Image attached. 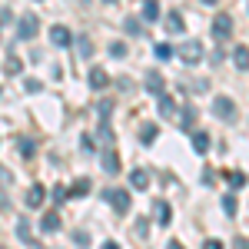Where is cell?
<instances>
[{
	"mask_svg": "<svg viewBox=\"0 0 249 249\" xmlns=\"http://www.w3.org/2000/svg\"><path fill=\"white\" fill-rule=\"evenodd\" d=\"M176 113V103H173V96H160V116H166V120H170V116Z\"/></svg>",
	"mask_w": 249,
	"mask_h": 249,
	"instance_id": "14",
	"label": "cell"
},
{
	"mask_svg": "<svg viewBox=\"0 0 249 249\" xmlns=\"http://www.w3.org/2000/svg\"><path fill=\"white\" fill-rule=\"evenodd\" d=\"M50 40H53L57 47H70V43H73V34H70L67 27H53V30H50Z\"/></svg>",
	"mask_w": 249,
	"mask_h": 249,
	"instance_id": "6",
	"label": "cell"
},
{
	"mask_svg": "<svg viewBox=\"0 0 249 249\" xmlns=\"http://www.w3.org/2000/svg\"><path fill=\"white\" fill-rule=\"evenodd\" d=\"M107 3H113V0H107Z\"/></svg>",
	"mask_w": 249,
	"mask_h": 249,
	"instance_id": "38",
	"label": "cell"
},
{
	"mask_svg": "<svg viewBox=\"0 0 249 249\" xmlns=\"http://www.w3.org/2000/svg\"><path fill=\"white\" fill-rule=\"evenodd\" d=\"M0 249H7V246H0Z\"/></svg>",
	"mask_w": 249,
	"mask_h": 249,
	"instance_id": "39",
	"label": "cell"
},
{
	"mask_svg": "<svg viewBox=\"0 0 249 249\" xmlns=\"http://www.w3.org/2000/svg\"><path fill=\"white\" fill-rule=\"evenodd\" d=\"M37 30H40V20H37V14H23L20 17V23H17V34L23 40H34L37 37Z\"/></svg>",
	"mask_w": 249,
	"mask_h": 249,
	"instance_id": "1",
	"label": "cell"
},
{
	"mask_svg": "<svg viewBox=\"0 0 249 249\" xmlns=\"http://www.w3.org/2000/svg\"><path fill=\"white\" fill-rule=\"evenodd\" d=\"M110 57H126V43H110Z\"/></svg>",
	"mask_w": 249,
	"mask_h": 249,
	"instance_id": "27",
	"label": "cell"
},
{
	"mask_svg": "<svg viewBox=\"0 0 249 249\" xmlns=\"http://www.w3.org/2000/svg\"><path fill=\"white\" fill-rule=\"evenodd\" d=\"M70 193H73V196H87V193H90V179H77V183L70 186Z\"/></svg>",
	"mask_w": 249,
	"mask_h": 249,
	"instance_id": "20",
	"label": "cell"
},
{
	"mask_svg": "<svg viewBox=\"0 0 249 249\" xmlns=\"http://www.w3.org/2000/svg\"><path fill=\"white\" fill-rule=\"evenodd\" d=\"M230 186H232V190L246 186V173H239V170H236V173H230Z\"/></svg>",
	"mask_w": 249,
	"mask_h": 249,
	"instance_id": "24",
	"label": "cell"
},
{
	"mask_svg": "<svg viewBox=\"0 0 249 249\" xmlns=\"http://www.w3.org/2000/svg\"><path fill=\"white\" fill-rule=\"evenodd\" d=\"M193 120H196V110H193V107H186V110H183V120H179V126H183V130H190Z\"/></svg>",
	"mask_w": 249,
	"mask_h": 249,
	"instance_id": "23",
	"label": "cell"
},
{
	"mask_svg": "<svg viewBox=\"0 0 249 249\" xmlns=\"http://www.w3.org/2000/svg\"><path fill=\"white\" fill-rule=\"evenodd\" d=\"M43 196H47L43 186H30V190H27V206H34V210H37L40 203H43Z\"/></svg>",
	"mask_w": 249,
	"mask_h": 249,
	"instance_id": "10",
	"label": "cell"
},
{
	"mask_svg": "<svg viewBox=\"0 0 249 249\" xmlns=\"http://www.w3.org/2000/svg\"><path fill=\"white\" fill-rule=\"evenodd\" d=\"M166 30H170V34H179V30H183V17H179L176 10L166 14Z\"/></svg>",
	"mask_w": 249,
	"mask_h": 249,
	"instance_id": "17",
	"label": "cell"
},
{
	"mask_svg": "<svg viewBox=\"0 0 249 249\" xmlns=\"http://www.w3.org/2000/svg\"><path fill=\"white\" fill-rule=\"evenodd\" d=\"M146 90L156 93V96H163V77H160V73H150V77H146Z\"/></svg>",
	"mask_w": 249,
	"mask_h": 249,
	"instance_id": "15",
	"label": "cell"
},
{
	"mask_svg": "<svg viewBox=\"0 0 249 249\" xmlns=\"http://www.w3.org/2000/svg\"><path fill=\"white\" fill-rule=\"evenodd\" d=\"M27 90H30V93H37V90H40V80L30 77V80H27Z\"/></svg>",
	"mask_w": 249,
	"mask_h": 249,
	"instance_id": "32",
	"label": "cell"
},
{
	"mask_svg": "<svg viewBox=\"0 0 249 249\" xmlns=\"http://www.w3.org/2000/svg\"><path fill=\"white\" fill-rule=\"evenodd\" d=\"M179 57L186 60V63H199V60H203V43H199V40H186V43L179 47Z\"/></svg>",
	"mask_w": 249,
	"mask_h": 249,
	"instance_id": "4",
	"label": "cell"
},
{
	"mask_svg": "<svg viewBox=\"0 0 249 249\" xmlns=\"http://www.w3.org/2000/svg\"><path fill=\"white\" fill-rule=\"evenodd\" d=\"M203 3H210V7H216V3H219V0H203Z\"/></svg>",
	"mask_w": 249,
	"mask_h": 249,
	"instance_id": "35",
	"label": "cell"
},
{
	"mask_svg": "<svg viewBox=\"0 0 249 249\" xmlns=\"http://www.w3.org/2000/svg\"><path fill=\"white\" fill-rule=\"evenodd\" d=\"M213 113L219 116V120H236V103H232L230 96H216L213 100Z\"/></svg>",
	"mask_w": 249,
	"mask_h": 249,
	"instance_id": "3",
	"label": "cell"
},
{
	"mask_svg": "<svg viewBox=\"0 0 249 249\" xmlns=\"http://www.w3.org/2000/svg\"><path fill=\"white\" fill-rule=\"evenodd\" d=\"M3 70H7V73H20V60H17V57H10L7 63H3Z\"/></svg>",
	"mask_w": 249,
	"mask_h": 249,
	"instance_id": "28",
	"label": "cell"
},
{
	"mask_svg": "<svg viewBox=\"0 0 249 249\" xmlns=\"http://www.w3.org/2000/svg\"><path fill=\"white\" fill-rule=\"evenodd\" d=\"M213 37L216 40H230L232 37V14H219L213 20Z\"/></svg>",
	"mask_w": 249,
	"mask_h": 249,
	"instance_id": "2",
	"label": "cell"
},
{
	"mask_svg": "<svg viewBox=\"0 0 249 249\" xmlns=\"http://www.w3.org/2000/svg\"><path fill=\"white\" fill-rule=\"evenodd\" d=\"M130 183H133L136 190H146V186H150V173L146 170H133L130 173Z\"/></svg>",
	"mask_w": 249,
	"mask_h": 249,
	"instance_id": "11",
	"label": "cell"
},
{
	"mask_svg": "<svg viewBox=\"0 0 249 249\" xmlns=\"http://www.w3.org/2000/svg\"><path fill=\"white\" fill-rule=\"evenodd\" d=\"M40 230H43V232H57V230H60V216H57V213H43Z\"/></svg>",
	"mask_w": 249,
	"mask_h": 249,
	"instance_id": "9",
	"label": "cell"
},
{
	"mask_svg": "<svg viewBox=\"0 0 249 249\" xmlns=\"http://www.w3.org/2000/svg\"><path fill=\"white\" fill-rule=\"evenodd\" d=\"M170 249H183V246H179V243H170Z\"/></svg>",
	"mask_w": 249,
	"mask_h": 249,
	"instance_id": "36",
	"label": "cell"
},
{
	"mask_svg": "<svg viewBox=\"0 0 249 249\" xmlns=\"http://www.w3.org/2000/svg\"><path fill=\"white\" fill-rule=\"evenodd\" d=\"M80 50H83V53H80V57H90V50H93V47H90V40H87V37L80 40Z\"/></svg>",
	"mask_w": 249,
	"mask_h": 249,
	"instance_id": "30",
	"label": "cell"
},
{
	"mask_svg": "<svg viewBox=\"0 0 249 249\" xmlns=\"http://www.w3.org/2000/svg\"><path fill=\"white\" fill-rule=\"evenodd\" d=\"M223 210L230 213V216H236V210H239V203H236V196H232V193H226V196H223Z\"/></svg>",
	"mask_w": 249,
	"mask_h": 249,
	"instance_id": "19",
	"label": "cell"
},
{
	"mask_svg": "<svg viewBox=\"0 0 249 249\" xmlns=\"http://www.w3.org/2000/svg\"><path fill=\"white\" fill-rule=\"evenodd\" d=\"M232 249H249V239H232Z\"/></svg>",
	"mask_w": 249,
	"mask_h": 249,
	"instance_id": "33",
	"label": "cell"
},
{
	"mask_svg": "<svg viewBox=\"0 0 249 249\" xmlns=\"http://www.w3.org/2000/svg\"><path fill=\"white\" fill-rule=\"evenodd\" d=\"M232 60H236L239 70H249V47H236L232 50Z\"/></svg>",
	"mask_w": 249,
	"mask_h": 249,
	"instance_id": "12",
	"label": "cell"
},
{
	"mask_svg": "<svg viewBox=\"0 0 249 249\" xmlns=\"http://www.w3.org/2000/svg\"><path fill=\"white\" fill-rule=\"evenodd\" d=\"M103 249H120V246H116V243H107V246H103Z\"/></svg>",
	"mask_w": 249,
	"mask_h": 249,
	"instance_id": "34",
	"label": "cell"
},
{
	"mask_svg": "<svg viewBox=\"0 0 249 249\" xmlns=\"http://www.w3.org/2000/svg\"><path fill=\"white\" fill-rule=\"evenodd\" d=\"M107 199L113 203L116 213H126V210H130V193H126V190H107Z\"/></svg>",
	"mask_w": 249,
	"mask_h": 249,
	"instance_id": "5",
	"label": "cell"
},
{
	"mask_svg": "<svg viewBox=\"0 0 249 249\" xmlns=\"http://www.w3.org/2000/svg\"><path fill=\"white\" fill-rule=\"evenodd\" d=\"M193 150L199 156H206V150H210V136L206 133H193Z\"/></svg>",
	"mask_w": 249,
	"mask_h": 249,
	"instance_id": "13",
	"label": "cell"
},
{
	"mask_svg": "<svg viewBox=\"0 0 249 249\" xmlns=\"http://www.w3.org/2000/svg\"><path fill=\"white\" fill-rule=\"evenodd\" d=\"M170 219H173L170 203H166V199H156V223H160V226H170Z\"/></svg>",
	"mask_w": 249,
	"mask_h": 249,
	"instance_id": "7",
	"label": "cell"
},
{
	"mask_svg": "<svg viewBox=\"0 0 249 249\" xmlns=\"http://www.w3.org/2000/svg\"><path fill=\"white\" fill-rule=\"evenodd\" d=\"M156 133H160V130H156L153 123H146V126H143V133H140V140H143V143H153Z\"/></svg>",
	"mask_w": 249,
	"mask_h": 249,
	"instance_id": "22",
	"label": "cell"
},
{
	"mask_svg": "<svg viewBox=\"0 0 249 249\" xmlns=\"http://www.w3.org/2000/svg\"><path fill=\"white\" fill-rule=\"evenodd\" d=\"M80 3H90V0H80Z\"/></svg>",
	"mask_w": 249,
	"mask_h": 249,
	"instance_id": "37",
	"label": "cell"
},
{
	"mask_svg": "<svg viewBox=\"0 0 249 249\" xmlns=\"http://www.w3.org/2000/svg\"><path fill=\"white\" fill-rule=\"evenodd\" d=\"M156 17H160V3H156V0H146V3H143V20L153 23Z\"/></svg>",
	"mask_w": 249,
	"mask_h": 249,
	"instance_id": "16",
	"label": "cell"
},
{
	"mask_svg": "<svg viewBox=\"0 0 249 249\" xmlns=\"http://www.w3.org/2000/svg\"><path fill=\"white\" fill-rule=\"evenodd\" d=\"M103 170H107V173H120V163H116L113 150H107V153H103Z\"/></svg>",
	"mask_w": 249,
	"mask_h": 249,
	"instance_id": "18",
	"label": "cell"
},
{
	"mask_svg": "<svg viewBox=\"0 0 249 249\" xmlns=\"http://www.w3.org/2000/svg\"><path fill=\"white\" fill-rule=\"evenodd\" d=\"M17 236L23 239V243H34V239H30V226H27V219H20V223H17Z\"/></svg>",
	"mask_w": 249,
	"mask_h": 249,
	"instance_id": "25",
	"label": "cell"
},
{
	"mask_svg": "<svg viewBox=\"0 0 249 249\" xmlns=\"http://www.w3.org/2000/svg\"><path fill=\"white\" fill-rule=\"evenodd\" d=\"M156 57H160V60H170L173 57V47H170V43H156Z\"/></svg>",
	"mask_w": 249,
	"mask_h": 249,
	"instance_id": "26",
	"label": "cell"
},
{
	"mask_svg": "<svg viewBox=\"0 0 249 249\" xmlns=\"http://www.w3.org/2000/svg\"><path fill=\"white\" fill-rule=\"evenodd\" d=\"M203 249H223V243H219V239H206V243H203Z\"/></svg>",
	"mask_w": 249,
	"mask_h": 249,
	"instance_id": "31",
	"label": "cell"
},
{
	"mask_svg": "<svg viewBox=\"0 0 249 249\" xmlns=\"http://www.w3.org/2000/svg\"><path fill=\"white\" fill-rule=\"evenodd\" d=\"M17 146H20V153H27V156L34 153V143H30V140H20Z\"/></svg>",
	"mask_w": 249,
	"mask_h": 249,
	"instance_id": "29",
	"label": "cell"
},
{
	"mask_svg": "<svg viewBox=\"0 0 249 249\" xmlns=\"http://www.w3.org/2000/svg\"><path fill=\"white\" fill-rule=\"evenodd\" d=\"M107 83H110V77H107V70H100V67H93V70H90V87H93V90H103Z\"/></svg>",
	"mask_w": 249,
	"mask_h": 249,
	"instance_id": "8",
	"label": "cell"
},
{
	"mask_svg": "<svg viewBox=\"0 0 249 249\" xmlns=\"http://www.w3.org/2000/svg\"><path fill=\"white\" fill-rule=\"evenodd\" d=\"M123 30H126V34H130V37H140V34H143V27H140V20H126V23H123Z\"/></svg>",
	"mask_w": 249,
	"mask_h": 249,
	"instance_id": "21",
	"label": "cell"
}]
</instances>
